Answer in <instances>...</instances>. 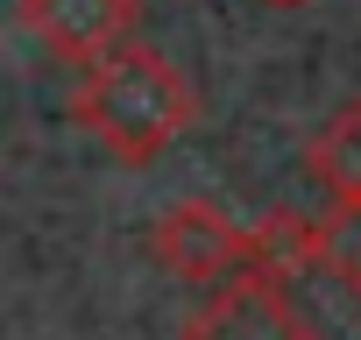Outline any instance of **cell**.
Here are the masks:
<instances>
[{
    "instance_id": "3957f363",
    "label": "cell",
    "mask_w": 361,
    "mask_h": 340,
    "mask_svg": "<svg viewBox=\"0 0 361 340\" xmlns=\"http://www.w3.org/2000/svg\"><path fill=\"white\" fill-rule=\"evenodd\" d=\"M177 340H319V326L305 319V305L276 269H248L213 284V298L177 326Z\"/></svg>"
},
{
    "instance_id": "6da1fadb",
    "label": "cell",
    "mask_w": 361,
    "mask_h": 340,
    "mask_svg": "<svg viewBox=\"0 0 361 340\" xmlns=\"http://www.w3.org/2000/svg\"><path fill=\"white\" fill-rule=\"evenodd\" d=\"M71 121L128 170H149L177 135H192L199 121V92L192 78L177 71L163 50L149 43H128L99 64H85L78 92H71Z\"/></svg>"
},
{
    "instance_id": "8992f818",
    "label": "cell",
    "mask_w": 361,
    "mask_h": 340,
    "mask_svg": "<svg viewBox=\"0 0 361 340\" xmlns=\"http://www.w3.org/2000/svg\"><path fill=\"white\" fill-rule=\"evenodd\" d=\"M255 8H276V15H305V8H319V0H255Z\"/></svg>"
},
{
    "instance_id": "5b68a950",
    "label": "cell",
    "mask_w": 361,
    "mask_h": 340,
    "mask_svg": "<svg viewBox=\"0 0 361 340\" xmlns=\"http://www.w3.org/2000/svg\"><path fill=\"white\" fill-rule=\"evenodd\" d=\"M298 163H305V178L326 192V206H333L340 220H361V92L340 99V107L305 135Z\"/></svg>"
},
{
    "instance_id": "7a4b0ae2",
    "label": "cell",
    "mask_w": 361,
    "mask_h": 340,
    "mask_svg": "<svg viewBox=\"0 0 361 340\" xmlns=\"http://www.w3.org/2000/svg\"><path fill=\"white\" fill-rule=\"evenodd\" d=\"M149 255H156L170 277H185V284H227V277H248V269H276L269 241L248 234L241 220H227V213L206 206V199H177L170 213H156Z\"/></svg>"
},
{
    "instance_id": "277c9868",
    "label": "cell",
    "mask_w": 361,
    "mask_h": 340,
    "mask_svg": "<svg viewBox=\"0 0 361 340\" xmlns=\"http://www.w3.org/2000/svg\"><path fill=\"white\" fill-rule=\"evenodd\" d=\"M22 22L57 64H99L142 43V0H22Z\"/></svg>"
}]
</instances>
